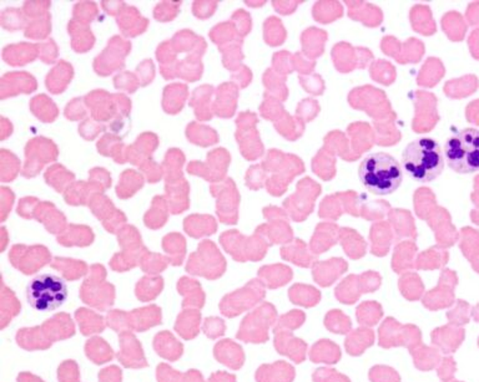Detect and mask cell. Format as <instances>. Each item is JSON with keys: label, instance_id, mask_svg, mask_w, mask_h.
I'll return each instance as SVG.
<instances>
[{"label": "cell", "instance_id": "9c48e42d", "mask_svg": "<svg viewBox=\"0 0 479 382\" xmlns=\"http://www.w3.org/2000/svg\"><path fill=\"white\" fill-rule=\"evenodd\" d=\"M18 342L19 345L25 349H45L52 345V342H49L45 335L42 334L40 328L25 329L19 331Z\"/></svg>", "mask_w": 479, "mask_h": 382}, {"label": "cell", "instance_id": "2e32d148", "mask_svg": "<svg viewBox=\"0 0 479 382\" xmlns=\"http://www.w3.org/2000/svg\"><path fill=\"white\" fill-rule=\"evenodd\" d=\"M120 379H121V374L116 367L107 369V370L102 371V374L100 375V380L102 382H120Z\"/></svg>", "mask_w": 479, "mask_h": 382}, {"label": "cell", "instance_id": "ba28073f", "mask_svg": "<svg viewBox=\"0 0 479 382\" xmlns=\"http://www.w3.org/2000/svg\"><path fill=\"white\" fill-rule=\"evenodd\" d=\"M155 347L159 355L170 360H176L182 351L181 345L168 334V331H164L162 334L156 336Z\"/></svg>", "mask_w": 479, "mask_h": 382}, {"label": "cell", "instance_id": "7c38bea8", "mask_svg": "<svg viewBox=\"0 0 479 382\" xmlns=\"http://www.w3.org/2000/svg\"><path fill=\"white\" fill-rule=\"evenodd\" d=\"M88 356L93 358L96 364H102L109 358H113V351L102 339H93L86 345Z\"/></svg>", "mask_w": 479, "mask_h": 382}, {"label": "cell", "instance_id": "4fadbf2b", "mask_svg": "<svg viewBox=\"0 0 479 382\" xmlns=\"http://www.w3.org/2000/svg\"><path fill=\"white\" fill-rule=\"evenodd\" d=\"M59 379L61 382H78L77 366L72 361H68L61 366L59 370Z\"/></svg>", "mask_w": 479, "mask_h": 382}, {"label": "cell", "instance_id": "52a82bcc", "mask_svg": "<svg viewBox=\"0 0 479 382\" xmlns=\"http://www.w3.org/2000/svg\"><path fill=\"white\" fill-rule=\"evenodd\" d=\"M162 320L160 310L156 306L145 308L141 310H135L129 315V325L130 329H136L143 331L145 329L154 326Z\"/></svg>", "mask_w": 479, "mask_h": 382}, {"label": "cell", "instance_id": "d6986e66", "mask_svg": "<svg viewBox=\"0 0 479 382\" xmlns=\"http://www.w3.org/2000/svg\"><path fill=\"white\" fill-rule=\"evenodd\" d=\"M473 317L474 319H476V322H478L479 323V304L474 308Z\"/></svg>", "mask_w": 479, "mask_h": 382}, {"label": "cell", "instance_id": "8fae6325", "mask_svg": "<svg viewBox=\"0 0 479 382\" xmlns=\"http://www.w3.org/2000/svg\"><path fill=\"white\" fill-rule=\"evenodd\" d=\"M77 317L80 322V326L83 330V334L89 335L102 331L104 329V322H102V317H97L95 314H93L91 311L81 310L77 311Z\"/></svg>", "mask_w": 479, "mask_h": 382}, {"label": "cell", "instance_id": "30bf717a", "mask_svg": "<svg viewBox=\"0 0 479 382\" xmlns=\"http://www.w3.org/2000/svg\"><path fill=\"white\" fill-rule=\"evenodd\" d=\"M198 320H200V317L196 311H186L185 314L179 317V320L176 324V330L185 339H191L198 334Z\"/></svg>", "mask_w": 479, "mask_h": 382}, {"label": "cell", "instance_id": "277c9868", "mask_svg": "<svg viewBox=\"0 0 479 382\" xmlns=\"http://www.w3.org/2000/svg\"><path fill=\"white\" fill-rule=\"evenodd\" d=\"M26 298L36 310H54L65 303L68 288L58 275H39L28 285Z\"/></svg>", "mask_w": 479, "mask_h": 382}, {"label": "cell", "instance_id": "e0dca14e", "mask_svg": "<svg viewBox=\"0 0 479 382\" xmlns=\"http://www.w3.org/2000/svg\"><path fill=\"white\" fill-rule=\"evenodd\" d=\"M184 382H203V379L196 371H190L185 376Z\"/></svg>", "mask_w": 479, "mask_h": 382}, {"label": "cell", "instance_id": "3957f363", "mask_svg": "<svg viewBox=\"0 0 479 382\" xmlns=\"http://www.w3.org/2000/svg\"><path fill=\"white\" fill-rule=\"evenodd\" d=\"M444 156L457 174L479 171V130L464 128L453 133L444 144Z\"/></svg>", "mask_w": 479, "mask_h": 382}, {"label": "cell", "instance_id": "ffe728a7", "mask_svg": "<svg viewBox=\"0 0 479 382\" xmlns=\"http://www.w3.org/2000/svg\"><path fill=\"white\" fill-rule=\"evenodd\" d=\"M478 345H479V340H478Z\"/></svg>", "mask_w": 479, "mask_h": 382}, {"label": "cell", "instance_id": "5b68a950", "mask_svg": "<svg viewBox=\"0 0 479 382\" xmlns=\"http://www.w3.org/2000/svg\"><path fill=\"white\" fill-rule=\"evenodd\" d=\"M121 345H123V353L120 354L119 358L123 361V364L127 367H141L146 365L141 347H139L138 341L129 333L121 334Z\"/></svg>", "mask_w": 479, "mask_h": 382}, {"label": "cell", "instance_id": "7a4b0ae2", "mask_svg": "<svg viewBox=\"0 0 479 382\" xmlns=\"http://www.w3.org/2000/svg\"><path fill=\"white\" fill-rule=\"evenodd\" d=\"M402 169L417 182H431L443 172L444 158L439 144L422 138L407 144L402 153Z\"/></svg>", "mask_w": 479, "mask_h": 382}, {"label": "cell", "instance_id": "6da1fadb", "mask_svg": "<svg viewBox=\"0 0 479 382\" xmlns=\"http://www.w3.org/2000/svg\"><path fill=\"white\" fill-rule=\"evenodd\" d=\"M359 181L368 191L387 196L397 191L403 181L401 163L386 152H375L361 162Z\"/></svg>", "mask_w": 479, "mask_h": 382}, {"label": "cell", "instance_id": "9a60e30c", "mask_svg": "<svg viewBox=\"0 0 479 382\" xmlns=\"http://www.w3.org/2000/svg\"><path fill=\"white\" fill-rule=\"evenodd\" d=\"M157 372H159V381L160 382L179 381L180 377H181V375H179L176 371L168 369V366H165V365H162L157 369Z\"/></svg>", "mask_w": 479, "mask_h": 382}, {"label": "cell", "instance_id": "ac0fdd59", "mask_svg": "<svg viewBox=\"0 0 479 382\" xmlns=\"http://www.w3.org/2000/svg\"><path fill=\"white\" fill-rule=\"evenodd\" d=\"M19 382H42V381H40V380H38V379H36V377L30 376V375H26V374H24V375H22V376H19Z\"/></svg>", "mask_w": 479, "mask_h": 382}, {"label": "cell", "instance_id": "8992f818", "mask_svg": "<svg viewBox=\"0 0 479 382\" xmlns=\"http://www.w3.org/2000/svg\"><path fill=\"white\" fill-rule=\"evenodd\" d=\"M40 329L49 342L58 340V339H65L74 334V325L72 320L64 314L56 315L54 319L48 320Z\"/></svg>", "mask_w": 479, "mask_h": 382}, {"label": "cell", "instance_id": "5bb4252c", "mask_svg": "<svg viewBox=\"0 0 479 382\" xmlns=\"http://www.w3.org/2000/svg\"><path fill=\"white\" fill-rule=\"evenodd\" d=\"M204 330L207 336L216 338L219 335L223 334V324L221 320H217V319H207L205 322Z\"/></svg>", "mask_w": 479, "mask_h": 382}]
</instances>
